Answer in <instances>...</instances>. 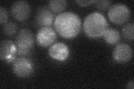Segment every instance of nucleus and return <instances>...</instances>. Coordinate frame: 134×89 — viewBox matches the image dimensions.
<instances>
[{"mask_svg": "<svg viewBox=\"0 0 134 89\" xmlns=\"http://www.w3.org/2000/svg\"><path fill=\"white\" fill-rule=\"evenodd\" d=\"M55 31L64 39L76 37L81 30L82 22L79 17L72 12H64L58 14L54 22Z\"/></svg>", "mask_w": 134, "mask_h": 89, "instance_id": "f257e3e1", "label": "nucleus"}, {"mask_svg": "<svg viewBox=\"0 0 134 89\" xmlns=\"http://www.w3.org/2000/svg\"><path fill=\"white\" fill-rule=\"evenodd\" d=\"M83 28L88 37L97 39L103 35L108 28V23L102 14L94 12L86 17L84 20Z\"/></svg>", "mask_w": 134, "mask_h": 89, "instance_id": "f03ea898", "label": "nucleus"}, {"mask_svg": "<svg viewBox=\"0 0 134 89\" xmlns=\"http://www.w3.org/2000/svg\"><path fill=\"white\" fill-rule=\"evenodd\" d=\"M108 17L111 22L114 24L122 25L129 20L130 11L123 3H115L109 8Z\"/></svg>", "mask_w": 134, "mask_h": 89, "instance_id": "7ed1b4c3", "label": "nucleus"}, {"mask_svg": "<svg viewBox=\"0 0 134 89\" xmlns=\"http://www.w3.org/2000/svg\"><path fill=\"white\" fill-rule=\"evenodd\" d=\"M12 69L17 76L26 78L32 74L34 71V66L33 62L27 57L19 56L12 61Z\"/></svg>", "mask_w": 134, "mask_h": 89, "instance_id": "20e7f679", "label": "nucleus"}, {"mask_svg": "<svg viewBox=\"0 0 134 89\" xmlns=\"http://www.w3.org/2000/svg\"><path fill=\"white\" fill-rule=\"evenodd\" d=\"M34 42V35L27 28L21 29L17 35L15 40L17 49L20 50H31Z\"/></svg>", "mask_w": 134, "mask_h": 89, "instance_id": "39448f33", "label": "nucleus"}, {"mask_svg": "<svg viewBox=\"0 0 134 89\" xmlns=\"http://www.w3.org/2000/svg\"><path fill=\"white\" fill-rule=\"evenodd\" d=\"M57 33L50 27H41L36 34V41L43 48L51 46L57 40Z\"/></svg>", "mask_w": 134, "mask_h": 89, "instance_id": "423d86ee", "label": "nucleus"}, {"mask_svg": "<svg viewBox=\"0 0 134 89\" xmlns=\"http://www.w3.org/2000/svg\"><path fill=\"white\" fill-rule=\"evenodd\" d=\"M11 14L16 20L24 22L26 21L30 16V6L26 1H16L11 6Z\"/></svg>", "mask_w": 134, "mask_h": 89, "instance_id": "0eeeda50", "label": "nucleus"}, {"mask_svg": "<svg viewBox=\"0 0 134 89\" xmlns=\"http://www.w3.org/2000/svg\"><path fill=\"white\" fill-rule=\"evenodd\" d=\"M18 49L16 44L11 40H3L0 45V58L6 62H12L16 58Z\"/></svg>", "mask_w": 134, "mask_h": 89, "instance_id": "6e6552de", "label": "nucleus"}, {"mask_svg": "<svg viewBox=\"0 0 134 89\" xmlns=\"http://www.w3.org/2000/svg\"><path fill=\"white\" fill-rule=\"evenodd\" d=\"M55 16L47 6H42L37 10L35 15V23L38 26L50 27L54 24Z\"/></svg>", "mask_w": 134, "mask_h": 89, "instance_id": "1a4fd4ad", "label": "nucleus"}, {"mask_svg": "<svg viewBox=\"0 0 134 89\" xmlns=\"http://www.w3.org/2000/svg\"><path fill=\"white\" fill-rule=\"evenodd\" d=\"M113 57L116 61L119 63L127 62L132 57V50L126 44H119L113 51Z\"/></svg>", "mask_w": 134, "mask_h": 89, "instance_id": "9d476101", "label": "nucleus"}, {"mask_svg": "<svg viewBox=\"0 0 134 89\" xmlns=\"http://www.w3.org/2000/svg\"><path fill=\"white\" fill-rule=\"evenodd\" d=\"M48 53L52 58L63 61L66 60L69 57V50L65 44L62 42H57L50 46Z\"/></svg>", "mask_w": 134, "mask_h": 89, "instance_id": "9b49d317", "label": "nucleus"}, {"mask_svg": "<svg viewBox=\"0 0 134 89\" xmlns=\"http://www.w3.org/2000/svg\"><path fill=\"white\" fill-rule=\"evenodd\" d=\"M104 40L107 44L115 45L118 43L120 40V33L116 29L108 28L103 35Z\"/></svg>", "mask_w": 134, "mask_h": 89, "instance_id": "f8f14e48", "label": "nucleus"}, {"mask_svg": "<svg viewBox=\"0 0 134 89\" xmlns=\"http://www.w3.org/2000/svg\"><path fill=\"white\" fill-rule=\"evenodd\" d=\"M66 6L67 2L65 0H51L48 2V8L53 13H60Z\"/></svg>", "mask_w": 134, "mask_h": 89, "instance_id": "ddd939ff", "label": "nucleus"}, {"mask_svg": "<svg viewBox=\"0 0 134 89\" xmlns=\"http://www.w3.org/2000/svg\"><path fill=\"white\" fill-rule=\"evenodd\" d=\"M18 31V26L12 21H8L3 25L2 32L7 36H12L16 34Z\"/></svg>", "mask_w": 134, "mask_h": 89, "instance_id": "4468645a", "label": "nucleus"}, {"mask_svg": "<svg viewBox=\"0 0 134 89\" xmlns=\"http://www.w3.org/2000/svg\"><path fill=\"white\" fill-rule=\"evenodd\" d=\"M133 23H128L125 25L122 28V34L126 39L130 41L133 40Z\"/></svg>", "mask_w": 134, "mask_h": 89, "instance_id": "2eb2a0df", "label": "nucleus"}, {"mask_svg": "<svg viewBox=\"0 0 134 89\" xmlns=\"http://www.w3.org/2000/svg\"><path fill=\"white\" fill-rule=\"evenodd\" d=\"M94 4L98 10L101 11H105L110 6L112 3L110 1H95Z\"/></svg>", "mask_w": 134, "mask_h": 89, "instance_id": "dca6fc26", "label": "nucleus"}, {"mask_svg": "<svg viewBox=\"0 0 134 89\" xmlns=\"http://www.w3.org/2000/svg\"><path fill=\"white\" fill-rule=\"evenodd\" d=\"M8 12L5 8L0 7V23L1 25H4L7 22Z\"/></svg>", "mask_w": 134, "mask_h": 89, "instance_id": "f3484780", "label": "nucleus"}, {"mask_svg": "<svg viewBox=\"0 0 134 89\" xmlns=\"http://www.w3.org/2000/svg\"><path fill=\"white\" fill-rule=\"evenodd\" d=\"M94 1H81V0H78V1H75V2L79 6L85 7L90 5L92 3H94Z\"/></svg>", "mask_w": 134, "mask_h": 89, "instance_id": "a211bd4d", "label": "nucleus"}, {"mask_svg": "<svg viewBox=\"0 0 134 89\" xmlns=\"http://www.w3.org/2000/svg\"><path fill=\"white\" fill-rule=\"evenodd\" d=\"M127 87L130 89H133V81L132 80H131V81H130L128 82L127 85Z\"/></svg>", "mask_w": 134, "mask_h": 89, "instance_id": "6ab92c4d", "label": "nucleus"}]
</instances>
